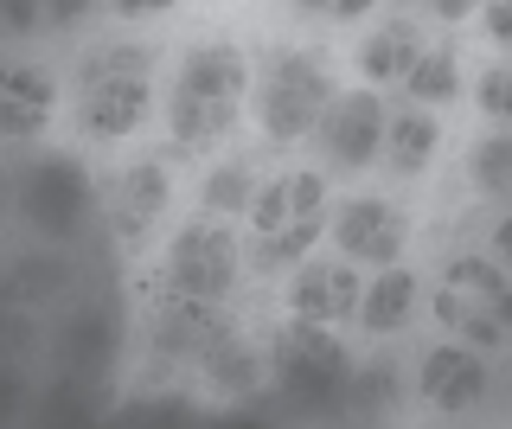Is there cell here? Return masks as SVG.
<instances>
[{
    "label": "cell",
    "instance_id": "4316f807",
    "mask_svg": "<svg viewBox=\"0 0 512 429\" xmlns=\"http://www.w3.org/2000/svg\"><path fill=\"white\" fill-rule=\"evenodd\" d=\"M116 13H128V20H154V13H173L180 0H109Z\"/></svg>",
    "mask_w": 512,
    "mask_h": 429
},
{
    "label": "cell",
    "instance_id": "f546056e",
    "mask_svg": "<svg viewBox=\"0 0 512 429\" xmlns=\"http://www.w3.org/2000/svg\"><path fill=\"white\" fill-rule=\"evenodd\" d=\"M378 0H340V7H333V20H359V13H372Z\"/></svg>",
    "mask_w": 512,
    "mask_h": 429
},
{
    "label": "cell",
    "instance_id": "9c48e42d",
    "mask_svg": "<svg viewBox=\"0 0 512 429\" xmlns=\"http://www.w3.org/2000/svg\"><path fill=\"white\" fill-rule=\"evenodd\" d=\"M231 314L224 301H199V295H173V289H154V314H148V340L154 353L167 359H205L218 340H231Z\"/></svg>",
    "mask_w": 512,
    "mask_h": 429
},
{
    "label": "cell",
    "instance_id": "ba28073f",
    "mask_svg": "<svg viewBox=\"0 0 512 429\" xmlns=\"http://www.w3.org/2000/svg\"><path fill=\"white\" fill-rule=\"evenodd\" d=\"M384 129H391V109L378 103V90H346V97H333V109L320 116V154H327V167L340 173H359L384 161Z\"/></svg>",
    "mask_w": 512,
    "mask_h": 429
},
{
    "label": "cell",
    "instance_id": "52a82bcc",
    "mask_svg": "<svg viewBox=\"0 0 512 429\" xmlns=\"http://www.w3.org/2000/svg\"><path fill=\"white\" fill-rule=\"evenodd\" d=\"M237 269H244V250L224 225H192L173 237L167 250V269H160L154 289H173V295H199V301H224L237 289Z\"/></svg>",
    "mask_w": 512,
    "mask_h": 429
},
{
    "label": "cell",
    "instance_id": "7a4b0ae2",
    "mask_svg": "<svg viewBox=\"0 0 512 429\" xmlns=\"http://www.w3.org/2000/svg\"><path fill=\"white\" fill-rule=\"evenodd\" d=\"M154 109V58L141 45H96L77 71V122L96 141H122Z\"/></svg>",
    "mask_w": 512,
    "mask_h": 429
},
{
    "label": "cell",
    "instance_id": "8992f818",
    "mask_svg": "<svg viewBox=\"0 0 512 429\" xmlns=\"http://www.w3.org/2000/svg\"><path fill=\"white\" fill-rule=\"evenodd\" d=\"M269 365H276V378L288 385V397H301V404H314V410L340 404V397L352 391V359H346V346L327 333V321H308V314H295V321L276 333Z\"/></svg>",
    "mask_w": 512,
    "mask_h": 429
},
{
    "label": "cell",
    "instance_id": "277c9868",
    "mask_svg": "<svg viewBox=\"0 0 512 429\" xmlns=\"http://www.w3.org/2000/svg\"><path fill=\"white\" fill-rule=\"evenodd\" d=\"M436 321L455 340L480 346V353L506 346L512 340V276L487 257H455L436 282Z\"/></svg>",
    "mask_w": 512,
    "mask_h": 429
},
{
    "label": "cell",
    "instance_id": "ffe728a7",
    "mask_svg": "<svg viewBox=\"0 0 512 429\" xmlns=\"http://www.w3.org/2000/svg\"><path fill=\"white\" fill-rule=\"evenodd\" d=\"M404 90L416 103H448L461 97V71H455V45H429L423 58H416V71L404 77Z\"/></svg>",
    "mask_w": 512,
    "mask_h": 429
},
{
    "label": "cell",
    "instance_id": "2e32d148",
    "mask_svg": "<svg viewBox=\"0 0 512 429\" xmlns=\"http://www.w3.org/2000/svg\"><path fill=\"white\" fill-rule=\"evenodd\" d=\"M436 116L429 109H391V129H384V167L397 173V180H416L429 161H436Z\"/></svg>",
    "mask_w": 512,
    "mask_h": 429
},
{
    "label": "cell",
    "instance_id": "8fae6325",
    "mask_svg": "<svg viewBox=\"0 0 512 429\" xmlns=\"http://www.w3.org/2000/svg\"><path fill=\"white\" fill-rule=\"evenodd\" d=\"M20 212L39 231H52V237H64L77 218L90 212V180L77 173L71 154H52V161H39L26 173V180H20Z\"/></svg>",
    "mask_w": 512,
    "mask_h": 429
},
{
    "label": "cell",
    "instance_id": "4dcf8cb0",
    "mask_svg": "<svg viewBox=\"0 0 512 429\" xmlns=\"http://www.w3.org/2000/svg\"><path fill=\"white\" fill-rule=\"evenodd\" d=\"M295 7L301 13H327V20H333V7H340V0H295Z\"/></svg>",
    "mask_w": 512,
    "mask_h": 429
},
{
    "label": "cell",
    "instance_id": "d6986e66",
    "mask_svg": "<svg viewBox=\"0 0 512 429\" xmlns=\"http://www.w3.org/2000/svg\"><path fill=\"white\" fill-rule=\"evenodd\" d=\"M263 365H269V353H256L244 333H231V340H218L212 353H205V378H212L218 391H256Z\"/></svg>",
    "mask_w": 512,
    "mask_h": 429
},
{
    "label": "cell",
    "instance_id": "5bb4252c",
    "mask_svg": "<svg viewBox=\"0 0 512 429\" xmlns=\"http://www.w3.org/2000/svg\"><path fill=\"white\" fill-rule=\"evenodd\" d=\"M416 391L429 397L436 410H468L480 391H487V365H480V346H436L416 365Z\"/></svg>",
    "mask_w": 512,
    "mask_h": 429
},
{
    "label": "cell",
    "instance_id": "7402d4cb",
    "mask_svg": "<svg viewBox=\"0 0 512 429\" xmlns=\"http://www.w3.org/2000/svg\"><path fill=\"white\" fill-rule=\"evenodd\" d=\"M468 180L487 199H512V135H487L468 161Z\"/></svg>",
    "mask_w": 512,
    "mask_h": 429
},
{
    "label": "cell",
    "instance_id": "e0dca14e",
    "mask_svg": "<svg viewBox=\"0 0 512 429\" xmlns=\"http://www.w3.org/2000/svg\"><path fill=\"white\" fill-rule=\"evenodd\" d=\"M416 58H423V33H416V20H384L372 39L359 45V71L372 77V84H404L416 71Z\"/></svg>",
    "mask_w": 512,
    "mask_h": 429
},
{
    "label": "cell",
    "instance_id": "30bf717a",
    "mask_svg": "<svg viewBox=\"0 0 512 429\" xmlns=\"http://www.w3.org/2000/svg\"><path fill=\"white\" fill-rule=\"evenodd\" d=\"M333 244H340V257H352V263L391 269L410 244V218L384 199H346L340 212H333Z\"/></svg>",
    "mask_w": 512,
    "mask_h": 429
},
{
    "label": "cell",
    "instance_id": "3957f363",
    "mask_svg": "<svg viewBox=\"0 0 512 429\" xmlns=\"http://www.w3.org/2000/svg\"><path fill=\"white\" fill-rule=\"evenodd\" d=\"M327 231V180L320 173H276L250 199V257L256 269L301 263Z\"/></svg>",
    "mask_w": 512,
    "mask_h": 429
},
{
    "label": "cell",
    "instance_id": "7c38bea8",
    "mask_svg": "<svg viewBox=\"0 0 512 429\" xmlns=\"http://www.w3.org/2000/svg\"><path fill=\"white\" fill-rule=\"evenodd\" d=\"M359 269H352V257H308L295 269V282H288V308L308 314V321H352L359 314Z\"/></svg>",
    "mask_w": 512,
    "mask_h": 429
},
{
    "label": "cell",
    "instance_id": "5b68a950",
    "mask_svg": "<svg viewBox=\"0 0 512 429\" xmlns=\"http://www.w3.org/2000/svg\"><path fill=\"white\" fill-rule=\"evenodd\" d=\"M333 109V84H327V65L314 52H276L263 58L256 71V129L269 141H301L320 129V116Z\"/></svg>",
    "mask_w": 512,
    "mask_h": 429
},
{
    "label": "cell",
    "instance_id": "83f0119b",
    "mask_svg": "<svg viewBox=\"0 0 512 429\" xmlns=\"http://www.w3.org/2000/svg\"><path fill=\"white\" fill-rule=\"evenodd\" d=\"M474 7H480V0H429V13H436V20H468Z\"/></svg>",
    "mask_w": 512,
    "mask_h": 429
},
{
    "label": "cell",
    "instance_id": "603a6c76",
    "mask_svg": "<svg viewBox=\"0 0 512 429\" xmlns=\"http://www.w3.org/2000/svg\"><path fill=\"white\" fill-rule=\"evenodd\" d=\"M96 0H7V26L13 33H32V26H71L84 20Z\"/></svg>",
    "mask_w": 512,
    "mask_h": 429
},
{
    "label": "cell",
    "instance_id": "44dd1931",
    "mask_svg": "<svg viewBox=\"0 0 512 429\" xmlns=\"http://www.w3.org/2000/svg\"><path fill=\"white\" fill-rule=\"evenodd\" d=\"M250 199H256V173H250V161H224L212 180L199 186V205H205V212H250Z\"/></svg>",
    "mask_w": 512,
    "mask_h": 429
},
{
    "label": "cell",
    "instance_id": "6da1fadb",
    "mask_svg": "<svg viewBox=\"0 0 512 429\" xmlns=\"http://www.w3.org/2000/svg\"><path fill=\"white\" fill-rule=\"evenodd\" d=\"M244 97H250V65L237 45H192L180 77H173V97H167V129H173V148L186 154H205L212 141L231 135V122L244 116Z\"/></svg>",
    "mask_w": 512,
    "mask_h": 429
},
{
    "label": "cell",
    "instance_id": "ac0fdd59",
    "mask_svg": "<svg viewBox=\"0 0 512 429\" xmlns=\"http://www.w3.org/2000/svg\"><path fill=\"white\" fill-rule=\"evenodd\" d=\"M410 308H416V276L410 269H378L372 282H365V295H359V327L365 333H397L410 321Z\"/></svg>",
    "mask_w": 512,
    "mask_h": 429
},
{
    "label": "cell",
    "instance_id": "f1b7e54d",
    "mask_svg": "<svg viewBox=\"0 0 512 429\" xmlns=\"http://www.w3.org/2000/svg\"><path fill=\"white\" fill-rule=\"evenodd\" d=\"M493 257H500V263H512V212L500 218V225H493Z\"/></svg>",
    "mask_w": 512,
    "mask_h": 429
},
{
    "label": "cell",
    "instance_id": "cb8c5ba5",
    "mask_svg": "<svg viewBox=\"0 0 512 429\" xmlns=\"http://www.w3.org/2000/svg\"><path fill=\"white\" fill-rule=\"evenodd\" d=\"M391 391H397V378H391V365H365L359 378H352V391H346V404L359 410V417H378L384 404H391Z\"/></svg>",
    "mask_w": 512,
    "mask_h": 429
},
{
    "label": "cell",
    "instance_id": "4fadbf2b",
    "mask_svg": "<svg viewBox=\"0 0 512 429\" xmlns=\"http://www.w3.org/2000/svg\"><path fill=\"white\" fill-rule=\"evenodd\" d=\"M160 212H167V167L148 154V161L122 167L116 186H109V231H116L122 244H141Z\"/></svg>",
    "mask_w": 512,
    "mask_h": 429
},
{
    "label": "cell",
    "instance_id": "d4e9b609",
    "mask_svg": "<svg viewBox=\"0 0 512 429\" xmlns=\"http://www.w3.org/2000/svg\"><path fill=\"white\" fill-rule=\"evenodd\" d=\"M474 103L487 109L493 122H512V65H493V71H480V84H474Z\"/></svg>",
    "mask_w": 512,
    "mask_h": 429
},
{
    "label": "cell",
    "instance_id": "484cf974",
    "mask_svg": "<svg viewBox=\"0 0 512 429\" xmlns=\"http://www.w3.org/2000/svg\"><path fill=\"white\" fill-rule=\"evenodd\" d=\"M487 33L500 52H512V0H487Z\"/></svg>",
    "mask_w": 512,
    "mask_h": 429
},
{
    "label": "cell",
    "instance_id": "9a60e30c",
    "mask_svg": "<svg viewBox=\"0 0 512 429\" xmlns=\"http://www.w3.org/2000/svg\"><path fill=\"white\" fill-rule=\"evenodd\" d=\"M52 103H58L52 71H39V65H7V77H0V129H7L13 141L39 135L45 122H52Z\"/></svg>",
    "mask_w": 512,
    "mask_h": 429
}]
</instances>
